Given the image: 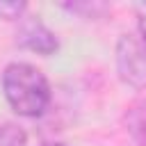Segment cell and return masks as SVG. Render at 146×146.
I'll return each mask as SVG.
<instances>
[{
	"label": "cell",
	"mask_w": 146,
	"mask_h": 146,
	"mask_svg": "<svg viewBox=\"0 0 146 146\" xmlns=\"http://www.w3.org/2000/svg\"><path fill=\"white\" fill-rule=\"evenodd\" d=\"M137 34L146 41V5L137 7Z\"/></svg>",
	"instance_id": "7"
},
{
	"label": "cell",
	"mask_w": 146,
	"mask_h": 146,
	"mask_svg": "<svg viewBox=\"0 0 146 146\" xmlns=\"http://www.w3.org/2000/svg\"><path fill=\"white\" fill-rule=\"evenodd\" d=\"M116 68L123 82L146 89V41L135 32H125L116 43Z\"/></svg>",
	"instance_id": "2"
},
{
	"label": "cell",
	"mask_w": 146,
	"mask_h": 146,
	"mask_svg": "<svg viewBox=\"0 0 146 146\" xmlns=\"http://www.w3.org/2000/svg\"><path fill=\"white\" fill-rule=\"evenodd\" d=\"M16 41L27 48V50H34L39 55H50L57 50V36L39 21V18H27L21 23L18 32H16Z\"/></svg>",
	"instance_id": "3"
},
{
	"label": "cell",
	"mask_w": 146,
	"mask_h": 146,
	"mask_svg": "<svg viewBox=\"0 0 146 146\" xmlns=\"http://www.w3.org/2000/svg\"><path fill=\"white\" fill-rule=\"evenodd\" d=\"M2 91L9 107L21 116H41L50 103V84L46 75L27 64L11 62L2 73Z\"/></svg>",
	"instance_id": "1"
},
{
	"label": "cell",
	"mask_w": 146,
	"mask_h": 146,
	"mask_svg": "<svg viewBox=\"0 0 146 146\" xmlns=\"http://www.w3.org/2000/svg\"><path fill=\"white\" fill-rule=\"evenodd\" d=\"M128 128L146 146V98L139 100V103H135L128 110Z\"/></svg>",
	"instance_id": "4"
},
{
	"label": "cell",
	"mask_w": 146,
	"mask_h": 146,
	"mask_svg": "<svg viewBox=\"0 0 146 146\" xmlns=\"http://www.w3.org/2000/svg\"><path fill=\"white\" fill-rule=\"evenodd\" d=\"M43 146H64V144H43Z\"/></svg>",
	"instance_id": "8"
},
{
	"label": "cell",
	"mask_w": 146,
	"mask_h": 146,
	"mask_svg": "<svg viewBox=\"0 0 146 146\" xmlns=\"http://www.w3.org/2000/svg\"><path fill=\"white\" fill-rule=\"evenodd\" d=\"M25 9H27L25 2H0V18H9V21L21 18Z\"/></svg>",
	"instance_id": "6"
},
{
	"label": "cell",
	"mask_w": 146,
	"mask_h": 146,
	"mask_svg": "<svg viewBox=\"0 0 146 146\" xmlns=\"http://www.w3.org/2000/svg\"><path fill=\"white\" fill-rule=\"evenodd\" d=\"M27 141V135L21 125L16 123H0V146H25Z\"/></svg>",
	"instance_id": "5"
}]
</instances>
